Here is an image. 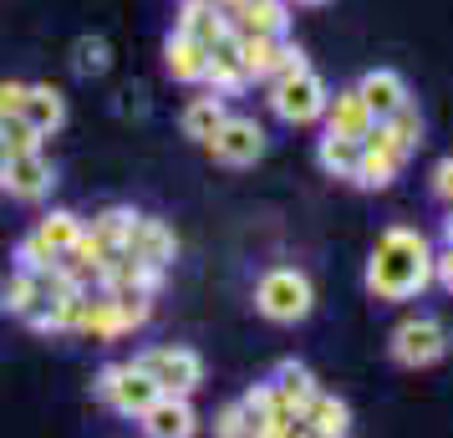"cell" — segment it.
Masks as SVG:
<instances>
[{
  "label": "cell",
  "mask_w": 453,
  "mask_h": 438,
  "mask_svg": "<svg viewBox=\"0 0 453 438\" xmlns=\"http://www.w3.org/2000/svg\"><path fill=\"white\" fill-rule=\"evenodd\" d=\"M367 291L377 301H418L433 286V245L423 230L412 225H392L377 234L367 255Z\"/></svg>",
  "instance_id": "6da1fadb"
},
{
  "label": "cell",
  "mask_w": 453,
  "mask_h": 438,
  "mask_svg": "<svg viewBox=\"0 0 453 438\" xmlns=\"http://www.w3.org/2000/svg\"><path fill=\"white\" fill-rule=\"evenodd\" d=\"M311 306H316V286H311L306 271L296 265H270L260 280H255V311L275 321V327H296L306 321Z\"/></svg>",
  "instance_id": "7a4b0ae2"
},
{
  "label": "cell",
  "mask_w": 453,
  "mask_h": 438,
  "mask_svg": "<svg viewBox=\"0 0 453 438\" xmlns=\"http://www.w3.org/2000/svg\"><path fill=\"white\" fill-rule=\"evenodd\" d=\"M82 230H87V219L82 214H72V209H51V214H42V219L31 225V234L16 245V271H46V265H62L66 255H72V245L82 240Z\"/></svg>",
  "instance_id": "3957f363"
},
{
  "label": "cell",
  "mask_w": 453,
  "mask_h": 438,
  "mask_svg": "<svg viewBox=\"0 0 453 438\" xmlns=\"http://www.w3.org/2000/svg\"><path fill=\"white\" fill-rule=\"evenodd\" d=\"M331 87L316 72H290V77H270L265 82V107L270 118H280L286 127H311L326 118Z\"/></svg>",
  "instance_id": "277c9868"
},
{
  "label": "cell",
  "mask_w": 453,
  "mask_h": 438,
  "mask_svg": "<svg viewBox=\"0 0 453 438\" xmlns=\"http://www.w3.org/2000/svg\"><path fill=\"white\" fill-rule=\"evenodd\" d=\"M92 397L107 403L118 418H133V423H138L164 393H158V382H153L138 362H107L103 373L92 377Z\"/></svg>",
  "instance_id": "5b68a950"
},
{
  "label": "cell",
  "mask_w": 453,
  "mask_h": 438,
  "mask_svg": "<svg viewBox=\"0 0 453 438\" xmlns=\"http://www.w3.org/2000/svg\"><path fill=\"white\" fill-rule=\"evenodd\" d=\"M388 357L408 373H423V367H438L449 357V327L438 316H403L388 336Z\"/></svg>",
  "instance_id": "8992f818"
},
{
  "label": "cell",
  "mask_w": 453,
  "mask_h": 438,
  "mask_svg": "<svg viewBox=\"0 0 453 438\" xmlns=\"http://www.w3.org/2000/svg\"><path fill=\"white\" fill-rule=\"evenodd\" d=\"M133 362H138V367L158 382V393H168V397H194L204 388V357L194 352V347H148V352L133 357Z\"/></svg>",
  "instance_id": "52a82bcc"
},
{
  "label": "cell",
  "mask_w": 453,
  "mask_h": 438,
  "mask_svg": "<svg viewBox=\"0 0 453 438\" xmlns=\"http://www.w3.org/2000/svg\"><path fill=\"white\" fill-rule=\"evenodd\" d=\"M209 153H214V164L225 168H250L265 158V127L255 123L250 112H229L225 123H219V133L209 138Z\"/></svg>",
  "instance_id": "ba28073f"
},
{
  "label": "cell",
  "mask_w": 453,
  "mask_h": 438,
  "mask_svg": "<svg viewBox=\"0 0 453 438\" xmlns=\"http://www.w3.org/2000/svg\"><path fill=\"white\" fill-rule=\"evenodd\" d=\"M118 255H133V260H143V265L168 271L173 255H179V234H173V225H164V219L138 214V219H133V234H127V245Z\"/></svg>",
  "instance_id": "9c48e42d"
},
{
  "label": "cell",
  "mask_w": 453,
  "mask_h": 438,
  "mask_svg": "<svg viewBox=\"0 0 453 438\" xmlns=\"http://www.w3.org/2000/svg\"><path fill=\"white\" fill-rule=\"evenodd\" d=\"M51 184H57L51 158L46 153H21V158L5 164V184L0 188H11V199H21V204H42L46 194H51Z\"/></svg>",
  "instance_id": "30bf717a"
},
{
  "label": "cell",
  "mask_w": 453,
  "mask_h": 438,
  "mask_svg": "<svg viewBox=\"0 0 453 438\" xmlns=\"http://www.w3.org/2000/svg\"><path fill=\"white\" fill-rule=\"evenodd\" d=\"M158 286H164V271L133 260V255H112L107 271L97 275V291L107 296H158Z\"/></svg>",
  "instance_id": "8fae6325"
},
{
  "label": "cell",
  "mask_w": 453,
  "mask_h": 438,
  "mask_svg": "<svg viewBox=\"0 0 453 438\" xmlns=\"http://www.w3.org/2000/svg\"><path fill=\"white\" fill-rule=\"evenodd\" d=\"M173 31L188 36V42H199V46H219L225 36H234V31H229V16L214 5V0H179Z\"/></svg>",
  "instance_id": "7c38bea8"
},
{
  "label": "cell",
  "mask_w": 453,
  "mask_h": 438,
  "mask_svg": "<svg viewBox=\"0 0 453 438\" xmlns=\"http://www.w3.org/2000/svg\"><path fill=\"white\" fill-rule=\"evenodd\" d=\"M229 31H234V36H275V42H286L290 5L286 0H245V5L229 16Z\"/></svg>",
  "instance_id": "4fadbf2b"
},
{
  "label": "cell",
  "mask_w": 453,
  "mask_h": 438,
  "mask_svg": "<svg viewBox=\"0 0 453 438\" xmlns=\"http://www.w3.org/2000/svg\"><path fill=\"white\" fill-rule=\"evenodd\" d=\"M143 438H194L199 434V413H194V403L188 397H158L143 418Z\"/></svg>",
  "instance_id": "5bb4252c"
},
{
  "label": "cell",
  "mask_w": 453,
  "mask_h": 438,
  "mask_svg": "<svg viewBox=\"0 0 453 438\" xmlns=\"http://www.w3.org/2000/svg\"><path fill=\"white\" fill-rule=\"evenodd\" d=\"M357 92H362V103L372 107V118H377V123H382V118H392L397 107L412 103V92H408V82H403V72H392V66H372L367 77L357 82Z\"/></svg>",
  "instance_id": "9a60e30c"
},
{
  "label": "cell",
  "mask_w": 453,
  "mask_h": 438,
  "mask_svg": "<svg viewBox=\"0 0 453 438\" xmlns=\"http://www.w3.org/2000/svg\"><path fill=\"white\" fill-rule=\"evenodd\" d=\"M270 388H275V397H280V408H286L296 423H301V413L311 408V397L321 393L316 388V373H311L306 362H296V357H286L275 373H270Z\"/></svg>",
  "instance_id": "2e32d148"
},
{
  "label": "cell",
  "mask_w": 453,
  "mask_h": 438,
  "mask_svg": "<svg viewBox=\"0 0 453 438\" xmlns=\"http://www.w3.org/2000/svg\"><path fill=\"white\" fill-rule=\"evenodd\" d=\"M21 123L31 127L36 138H51V133H62V123H66V97H62V87H51V82L26 87Z\"/></svg>",
  "instance_id": "e0dca14e"
},
{
  "label": "cell",
  "mask_w": 453,
  "mask_h": 438,
  "mask_svg": "<svg viewBox=\"0 0 453 438\" xmlns=\"http://www.w3.org/2000/svg\"><path fill=\"white\" fill-rule=\"evenodd\" d=\"M204 87L214 92V97H240V92L250 87L245 66H240V42H234V36H225L219 46H209Z\"/></svg>",
  "instance_id": "ac0fdd59"
},
{
  "label": "cell",
  "mask_w": 453,
  "mask_h": 438,
  "mask_svg": "<svg viewBox=\"0 0 453 438\" xmlns=\"http://www.w3.org/2000/svg\"><path fill=\"white\" fill-rule=\"evenodd\" d=\"M372 123H377V118H372V107L362 103V92H357V87H342V92L326 103V133H336V138L362 143V138L372 133Z\"/></svg>",
  "instance_id": "d6986e66"
},
{
  "label": "cell",
  "mask_w": 453,
  "mask_h": 438,
  "mask_svg": "<svg viewBox=\"0 0 453 438\" xmlns=\"http://www.w3.org/2000/svg\"><path fill=\"white\" fill-rule=\"evenodd\" d=\"M403 164H408V158H397L392 148L362 143V153H357V168H351L347 184L367 188V194H377V188H392V184H397V173H403Z\"/></svg>",
  "instance_id": "ffe728a7"
},
{
  "label": "cell",
  "mask_w": 453,
  "mask_h": 438,
  "mask_svg": "<svg viewBox=\"0 0 453 438\" xmlns=\"http://www.w3.org/2000/svg\"><path fill=\"white\" fill-rule=\"evenodd\" d=\"M301 428L311 438H351V408L336 393H316L311 408L301 413Z\"/></svg>",
  "instance_id": "44dd1931"
},
{
  "label": "cell",
  "mask_w": 453,
  "mask_h": 438,
  "mask_svg": "<svg viewBox=\"0 0 453 438\" xmlns=\"http://www.w3.org/2000/svg\"><path fill=\"white\" fill-rule=\"evenodd\" d=\"M204 66H209V46L199 42H188V36H179V31H168V42H164V72L173 77V82H204Z\"/></svg>",
  "instance_id": "7402d4cb"
},
{
  "label": "cell",
  "mask_w": 453,
  "mask_h": 438,
  "mask_svg": "<svg viewBox=\"0 0 453 438\" xmlns=\"http://www.w3.org/2000/svg\"><path fill=\"white\" fill-rule=\"evenodd\" d=\"M77 336H87V342H118V336H123L118 301H112L107 291L87 296V311H82V321H77Z\"/></svg>",
  "instance_id": "603a6c76"
},
{
  "label": "cell",
  "mask_w": 453,
  "mask_h": 438,
  "mask_svg": "<svg viewBox=\"0 0 453 438\" xmlns=\"http://www.w3.org/2000/svg\"><path fill=\"white\" fill-rule=\"evenodd\" d=\"M229 118L225 97H214V92H204V97H194V103L184 107V118H179V127H184V138H194V143H209L214 133H219V123Z\"/></svg>",
  "instance_id": "cb8c5ba5"
},
{
  "label": "cell",
  "mask_w": 453,
  "mask_h": 438,
  "mask_svg": "<svg viewBox=\"0 0 453 438\" xmlns=\"http://www.w3.org/2000/svg\"><path fill=\"white\" fill-rule=\"evenodd\" d=\"M36 306H46L36 271H11V275H5V286H0V311H5V316H21V321H26Z\"/></svg>",
  "instance_id": "d4e9b609"
},
{
  "label": "cell",
  "mask_w": 453,
  "mask_h": 438,
  "mask_svg": "<svg viewBox=\"0 0 453 438\" xmlns=\"http://www.w3.org/2000/svg\"><path fill=\"white\" fill-rule=\"evenodd\" d=\"M234 42H240V66L250 82H270L280 66V42L275 36H234Z\"/></svg>",
  "instance_id": "484cf974"
},
{
  "label": "cell",
  "mask_w": 453,
  "mask_h": 438,
  "mask_svg": "<svg viewBox=\"0 0 453 438\" xmlns=\"http://www.w3.org/2000/svg\"><path fill=\"white\" fill-rule=\"evenodd\" d=\"M357 153H362V143L336 138V133H321V143H316V164H321V173H326V179H351Z\"/></svg>",
  "instance_id": "4316f807"
},
{
  "label": "cell",
  "mask_w": 453,
  "mask_h": 438,
  "mask_svg": "<svg viewBox=\"0 0 453 438\" xmlns=\"http://www.w3.org/2000/svg\"><path fill=\"white\" fill-rule=\"evenodd\" d=\"M133 219H138V209H127V204H112V209H103L87 230L97 234L103 245H112V250H123L127 245V234H133Z\"/></svg>",
  "instance_id": "83f0119b"
},
{
  "label": "cell",
  "mask_w": 453,
  "mask_h": 438,
  "mask_svg": "<svg viewBox=\"0 0 453 438\" xmlns=\"http://www.w3.org/2000/svg\"><path fill=\"white\" fill-rule=\"evenodd\" d=\"M72 66L82 72V77H103L107 66H112V46L103 36H82V42L72 46Z\"/></svg>",
  "instance_id": "f1b7e54d"
},
{
  "label": "cell",
  "mask_w": 453,
  "mask_h": 438,
  "mask_svg": "<svg viewBox=\"0 0 453 438\" xmlns=\"http://www.w3.org/2000/svg\"><path fill=\"white\" fill-rule=\"evenodd\" d=\"M382 123L392 127V138H397V143L408 148H418L423 143V112H418V103H408V107H397V112H392V118H382Z\"/></svg>",
  "instance_id": "f546056e"
},
{
  "label": "cell",
  "mask_w": 453,
  "mask_h": 438,
  "mask_svg": "<svg viewBox=\"0 0 453 438\" xmlns=\"http://www.w3.org/2000/svg\"><path fill=\"white\" fill-rule=\"evenodd\" d=\"M0 148H5V158H21V153H42V138L16 118V123L0 127Z\"/></svg>",
  "instance_id": "4dcf8cb0"
},
{
  "label": "cell",
  "mask_w": 453,
  "mask_h": 438,
  "mask_svg": "<svg viewBox=\"0 0 453 438\" xmlns=\"http://www.w3.org/2000/svg\"><path fill=\"white\" fill-rule=\"evenodd\" d=\"M214 438H250V413L240 403H225L214 413Z\"/></svg>",
  "instance_id": "1f68e13d"
},
{
  "label": "cell",
  "mask_w": 453,
  "mask_h": 438,
  "mask_svg": "<svg viewBox=\"0 0 453 438\" xmlns=\"http://www.w3.org/2000/svg\"><path fill=\"white\" fill-rule=\"evenodd\" d=\"M240 408H245L250 423H255V418L275 413V408H280V397H275V388H270V382H255V388H250V393L240 397Z\"/></svg>",
  "instance_id": "d6a6232c"
},
{
  "label": "cell",
  "mask_w": 453,
  "mask_h": 438,
  "mask_svg": "<svg viewBox=\"0 0 453 438\" xmlns=\"http://www.w3.org/2000/svg\"><path fill=\"white\" fill-rule=\"evenodd\" d=\"M26 87H31V82H11V77H0V127H5V123H16V118H21Z\"/></svg>",
  "instance_id": "836d02e7"
},
{
  "label": "cell",
  "mask_w": 453,
  "mask_h": 438,
  "mask_svg": "<svg viewBox=\"0 0 453 438\" xmlns=\"http://www.w3.org/2000/svg\"><path fill=\"white\" fill-rule=\"evenodd\" d=\"M428 188H433V199H438V204H449V209H453V153H449V158H438V164H433Z\"/></svg>",
  "instance_id": "e575fe53"
},
{
  "label": "cell",
  "mask_w": 453,
  "mask_h": 438,
  "mask_svg": "<svg viewBox=\"0 0 453 438\" xmlns=\"http://www.w3.org/2000/svg\"><path fill=\"white\" fill-rule=\"evenodd\" d=\"M290 72H311V57L296 42H280V66H275V77H290Z\"/></svg>",
  "instance_id": "d590c367"
},
{
  "label": "cell",
  "mask_w": 453,
  "mask_h": 438,
  "mask_svg": "<svg viewBox=\"0 0 453 438\" xmlns=\"http://www.w3.org/2000/svg\"><path fill=\"white\" fill-rule=\"evenodd\" d=\"M433 286H443V291H453V245H443V250H433Z\"/></svg>",
  "instance_id": "8d00e7d4"
},
{
  "label": "cell",
  "mask_w": 453,
  "mask_h": 438,
  "mask_svg": "<svg viewBox=\"0 0 453 438\" xmlns=\"http://www.w3.org/2000/svg\"><path fill=\"white\" fill-rule=\"evenodd\" d=\"M214 5H219V11H225V16H234V11H240V5H245V0H214Z\"/></svg>",
  "instance_id": "74e56055"
},
{
  "label": "cell",
  "mask_w": 453,
  "mask_h": 438,
  "mask_svg": "<svg viewBox=\"0 0 453 438\" xmlns=\"http://www.w3.org/2000/svg\"><path fill=\"white\" fill-rule=\"evenodd\" d=\"M443 245H453V209H449V219H443Z\"/></svg>",
  "instance_id": "f35d334b"
},
{
  "label": "cell",
  "mask_w": 453,
  "mask_h": 438,
  "mask_svg": "<svg viewBox=\"0 0 453 438\" xmlns=\"http://www.w3.org/2000/svg\"><path fill=\"white\" fill-rule=\"evenodd\" d=\"M286 5H306V11H316V5H331V0H286Z\"/></svg>",
  "instance_id": "ab89813d"
},
{
  "label": "cell",
  "mask_w": 453,
  "mask_h": 438,
  "mask_svg": "<svg viewBox=\"0 0 453 438\" xmlns=\"http://www.w3.org/2000/svg\"><path fill=\"white\" fill-rule=\"evenodd\" d=\"M5 164H11V158H5V148H0V184H5Z\"/></svg>",
  "instance_id": "60d3db41"
}]
</instances>
